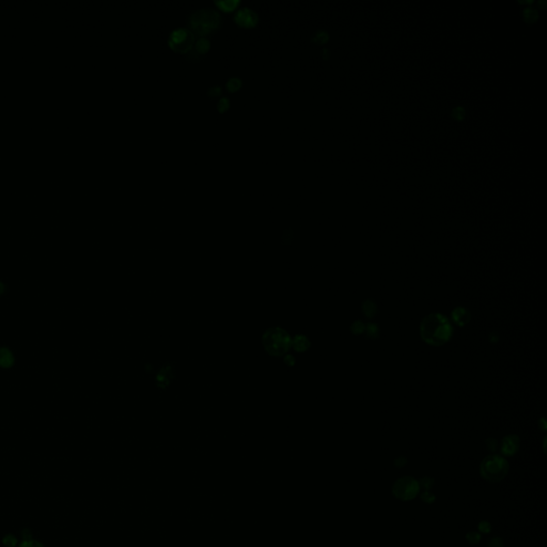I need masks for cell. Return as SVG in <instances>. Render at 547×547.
Masks as SVG:
<instances>
[{
  "instance_id": "1",
  "label": "cell",
  "mask_w": 547,
  "mask_h": 547,
  "mask_svg": "<svg viewBox=\"0 0 547 547\" xmlns=\"http://www.w3.org/2000/svg\"><path fill=\"white\" fill-rule=\"evenodd\" d=\"M420 334L425 341L433 346L446 344L452 337L453 329L449 319L440 313H432L423 319Z\"/></svg>"
},
{
  "instance_id": "2",
  "label": "cell",
  "mask_w": 547,
  "mask_h": 547,
  "mask_svg": "<svg viewBox=\"0 0 547 547\" xmlns=\"http://www.w3.org/2000/svg\"><path fill=\"white\" fill-rule=\"evenodd\" d=\"M189 26L194 33L200 36H205L216 28H218L221 23L220 14L214 9H201L192 13L189 17Z\"/></svg>"
},
{
  "instance_id": "3",
  "label": "cell",
  "mask_w": 547,
  "mask_h": 547,
  "mask_svg": "<svg viewBox=\"0 0 547 547\" xmlns=\"http://www.w3.org/2000/svg\"><path fill=\"white\" fill-rule=\"evenodd\" d=\"M508 471V461L498 454H492V456L487 457L480 465L482 478L489 482H499L503 480L507 477Z\"/></svg>"
},
{
  "instance_id": "4",
  "label": "cell",
  "mask_w": 547,
  "mask_h": 547,
  "mask_svg": "<svg viewBox=\"0 0 547 547\" xmlns=\"http://www.w3.org/2000/svg\"><path fill=\"white\" fill-rule=\"evenodd\" d=\"M420 490L419 482L412 477L405 476L398 479L392 485V494L400 500L408 501L414 499Z\"/></svg>"
},
{
  "instance_id": "5",
  "label": "cell",
  "mask_w": 547,
  "mask_h": 547,
  "mask_svg": "<svg viewBox=\"0 0 547 547\" xmlns=\"http://www.w3.org/2000/svg\"><path fill=\"white\" fill-rule=\"evenodd\" d=\"M194 44V36L186 29H178L169 38L170 47L178 53H186Z\"/></svg>"
},
{
  "instance_id": "6",
  "label": "cell",
  "mask_w": 547,
  "mask_h": 547,
  "mask_svg": "<svg viewBox=\"0 0 547 547\" xmlns=\"http://www.w3.org/2000/svg\"><path fill=\"white\" fill-rule=\"evenodd\" d=\"M235 22L242 27H253L256 24V14L249 10L248 8H244L239 10L235 14Z\"/></svg>"
},
{
  "instance_id": "7",
  "label": "cell",
  "mask_w": 547,
  "mask_h": 547,
  "mask_svg": "<svg viewBox=\"0 0 547 547\" xmlns=\"http://www.w3.org/2000/svg\"><path fill=\"white\" fill-rule=\"evenodd\" d=\"M520 448V438L518 435H508L502 439L501 453L507 457L514 456Z\"/></svg>"
},
{
  "instance_id": "8",
  "label": "cell",
  "mask_w": 547,
  "mask_h": 547,
  "mask_svg": "<svg viewBox=\"0 0 547 547\" xmlns=\"http://www.w3.org/2000/svg\"><path fill=\"white\" fill-rule=\"evenodd\" d=\"M452 319L457 325L464 326L467 324L470 319V313L465 308H457L452 312Z\"/></svg>"
},
{
  "instance_id": "9",
  "label": "cell",
  "mask_w": 547,
  "mask_h": 547,
  "mask_svg": "<svg viewBox=\"0 0 547 547\" xmlns=\"http://www.w3.org/2000/svg\"><path fill=\"white\" fill-rule=\"evenodd\" d=\"M523 16H524V20L526 23L533 24V23L536 22V20H538L539 13L533 8H527V9H525L523 11Z\"/></svg>"
},
{
  "instance_id": "10",
  "label": "cell",
  "mask_w": 547,
  "mask_h": 547,
  "mask_svg": "<svg viewBox=\"0 0 547 547\" xmlns=\"http://www.w3.org/2000/svg\"><path fill=\"white\" fill-rule=\"evenodd\" d=\"M13 364V357L12 354L9 352L7 348L0 349V366L3 367H10Z\"/></svg>"
},
{
  "instance_id": "11",
  "label": "cell",
  "mask_w": 547,
  "mask_h": 547,
  "mask_svg": "<svg viewBox=\"0 0 547 547\" xmlns=\"http://www.w3.org/2000/svg\"><path fill=\"white\" fill-rule=\"evenodd\" d=\"M466 540H467L468 543H470L472 545H476V544L480 543V541H481V534L479 532H476V531L468 532L466 534Z\"/></svg>"
},
{
  "instance_id": "12",
  "label": "cell",
  "mask_w": 547,
  "mask_h": 547,
  "mask_svg": "<svg viewBox=\"0 0 547 547\" xmlns=\"http://www.w3.org/2000/svg\"><path fill=\"white\" fill-rule=\"evenodd\" d=\"M433 484H434V480H433V479L430 478V477H423V478L420 480V482H419L420 487H421L422 489L427 490V491L430 490V489L433 487Z\"/></svg>"
},
{
  "instance_id": "13",
  "label": "cell",
  "mask_w": 547,
  "mask_h": 547,
  "mask_svg": "<svg viewBox=\"0 0 547 547\" xmlns=\"http://www.w3.org/2000/svg\"><path fill=\"white\" fill-rule=\"evenodd\" d=\"M478 529L482 533H490L491 529H492V525L488 521H482L478 525Z\"/></svg>"
},
{
  "instance_id": "14",
  "label": "cell",
  "mask_w": 547,
  "mask_h": 547,
  "mask_svg": "<svg viewBox=\"0 0 547 547\" xmlns=\"http://www.w3.org/2000/svg\"><path fill=\"white\" fill-rule=\"evenodd\" d=\"M421 500L426 503H433L435 501V496L432 493L426 491L421 494Z\"/></svg>"
},
{
  "instance_id": "15",
  "label": "cell",
  "mask_w": 547,
  "mask_h": 547,
  "mask_svg": "<svg viewBox=\"0 0 547 547\" xmlns=\"http://www.w3.org/2000/svg\"><path fill=\"white\" fill-rule=\"evenodd\" d=\"M4 544L7 547H14L17 544V540L15 539V536H13L12 534H9V535H6L4 538Z\"/></svg>"
},
{
  "instance_id": "16",
  "label": "cell",
  "mask_w": 547,
  "mask_h": 547,
  "mask_svg": "<svg viewBox=\"0 0 547 547\" xmlns=\"http://www.w3.org/2000/svg\"><path fill=\"white\" fill-rule=\"evenodd\" d=\"M489 547H504V542L499 536H495L490 540Z\"/></svg>"
},
{
  "instance_id": "17",
  "label": "cell",
  "mask_w": 547,
  "mask_h": 547,
  "mask_svg": "<svg viewBox=\"0 0 547 547\" xmlns=\"http://www.w3.org/2000/svg\"><path fill=\"white\" fill-rule=\"evenodd\" d=\"M18 547H44L42 544L35 540H27L24 541Z\"/></svg>"
},
{
  "instance_id": "18",
  "label": "cell",
  "mask_w": 547,
  "mask_h": 547,
  "mask_svg": "<svg viewBox=\"0 0 547 547\" xmlns=\"http://www.w3.org/2000/svg\"><path fill=\"white\" fill-rule=\"evenodd\" d=\"M209 48V42L206 40H199L198 43H197V49L198 51H202V53H204V51H206V49Z\"/></svg>"
},
{
  "instance_id": "19",
  "label": "cell",
  "mask_w": 547,
  "mask_h": 547,
  "mask_svg": "<svg viewBox=\"0 0 547 547\" xmlns=\"http://www.w3.org/2000/svg\"><path fill=\"white\" fill-rule=\"evenodd\" d=\"M464 113L465 112H464V109L462 107H457L453 110V117L457 120H462L464 118Z\"/></svg>"
},
{
  "instance_id": "20",
  "label": "cell",
  "mask_w": 547,
  "mask_h": 547,
  "mask_svg": "<svg viewBox=\"0 0 547 547\" xmlns=\"http://www.w3.org/2000/svg\"><path fill=\"white\" fill-rule=\"evenodd\" d=\"M406 463H407V460L404 457H400L395 461V465L401 468V467H404L406 465Z\"/></svg>"
},
{
  "instance_id": "21",
  "label": "cell",
  "mask_w": 547,
  "mask_h": 547,
  "mask_svg": "<svg viewBox=\"0 0 547 547\" xmlns=\"http://www.w3.org/2000/svg\"><path fill=\"white\" fill-rule=\"evenodd\" d=\"M487 443H488V448H489L491 451L494 452L495 450H496V448H497V441H496V440H494V439H489V440L487 441Z\"/></svg>"
},
{
  "instance_id": "22",
  "label": "cell",
  "mask_w": 547,
  "mask_h": 547,
  "mask_svg": "<svg viewBox=\"0 0 547 547\" xmlns=\"http://www.w3.org/2000/svg\"><path fill=\"white\" fill-rule=\"evenodd\" d=\"M22 534H23V538H24L25 541H27V540H31V532H30L28 529H25V530L23 531Z\"/></svg>"
},
{
  "instance_id": "23",
  "label": "cell",
  "mask_w": 547,
  "mask_h": 547,
  "mask_svg": "<svg viewBox=\"0 0 547 547\" xmlns=\"http://www.w3.org/2000/svg\"><path fill=\"white\" fill-rule=\"evenodd\" d=\"M3 291H4V286H3V284H2V283H0V294H2V293H3Z\"/></svg>"
}]
</instances>
